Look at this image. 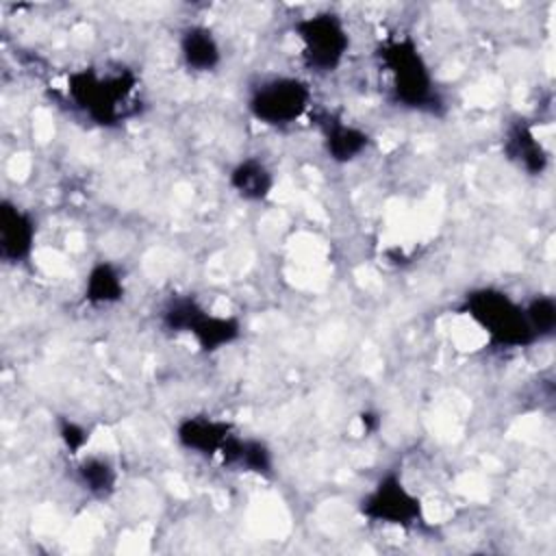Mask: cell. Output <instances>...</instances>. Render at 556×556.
<instances>
[{"label": "cell", "mask_w": 556, "mask_h": 556, "mask_svg": "<svg viewBox=\"0 0 556 556\" xmlns=\"http://www.w3.org/2000/svg\"><path fill=\"white\" fill-rule=\"evenodd\" d=\"M76 480L89 495L106 500L117 486V469L109 458L85 456L76 467Z\"/></svg>", "instance_id": "cell-16"}, {"label": "cell", "mask_w": 556, "mask_h": 556, "mask_svg": "<svg viewBox=\"0 0 556 556\" xmlns=\"http://www.w3.org/2000/svg\"><path fill=\"white\" fill-rule=\"evenodd\" d=\"M528 324L536 339H545L554 334L556 328V302L552 295H534L528 304H523Z\"/></svg>", "instance_id": "cell-17"}, {"label": "cell", "mask_w": 556, "mask_h": 556, "mask_svg": "<svg viewBox=\"0 0 556 556\" xmlns=\"http://www.w3.org/2000/svg\"><path fill=\"white\" fill-rule=\"evenodd\" d=\"M180 61L189 72L208 74L222 63V46L215 33L204 24L187 26L178 37Z\"/></svg>", "instance_id": "cell-11"}, {"label": "cell", "mask_w": 556, "mask_h": 556, "mask_svg": "<svg viewBox=\"0 0 556 556\" xmlns=\"http://www.w3.org/2000/svg\"><path fill=\"white\" fill-rule=\"evenodd\" d=\"M65 93L98 126H119L137 113L139 78L128 67H83L67 76Z\"/></svg>", "instance_id": "cell-1"}, {"label": "cell", "mask_w": 556, "mask_h": 556, "mask_svg": "<svg viewBox=\"0 0 556 556\" xmlns=\"http://www.w3.org/2000/svg\"><path fill=\"white\" fill-rule=\"evenodd\" d=\"M361 515L371 523L413 528L424 521L421 497L406 486L402 476L391 469L382 473L358 504Z\"/></svg>", "instance_id": "cell-7"}, {"label": "cell", "mask_w": 556, "mask_h": 556, "mask_svg": "<svg viewBox=\"0 0 556 556\" xmlns=\"http://www.w3.org/2000/svg\"><path fill=\"white\" fill-rule=\"evenodd\" d=\"M460 311L486 334L489 343L504 350L536 343L523 304L502 289L480 287L463 295Z\"/></svg>", "instance_id": "cell-3"}, {"label": "cell", "mask_w": 556, "mask_h": 556, "mask_svg": "<svg viewBox=\"0 0 556 556\" xmlns=\"http://www.w3.org/2000/svg\"><path fill=\"white\" fill-rule=\"evenodd\" d=\"M37 222L33 213L11 198L0 202V258L9 265L26 263L35 250Z\"/></svg>", "instance_id": "cell-8"}, {"label": "cell", "mask_w": 556, "mask_h": 556, "mask_svg": "<svg viewBox=\"0 0 556 556\" xmlns=\"http://www.w3.org/2000/svg\"><path fill=\"white\" fill-rule=\"evenodd\" d=\"M293 33L304 67L317 76L334 74L350 52V30L334 11H317L295 20Z\"/></svg>", "instance_id": "cell-5"}, {"label": "cell", "mask_w": 556, "mask_h": 556, "mask_svg": "<svg viewBox=\"0 0 556 556\" xmlns=\"http://www.w3.org/2000/svg\"><path fill=\"white\" fill-rule=\"evenodd\" d=\"M321 143L330 161L345 165L367 152V148L371 146V137L361 126L328 115L321 119Z\"/></svg>", "instance_id": "cell-10"}, {"label": "cell", "mask_w": 556, "mask_h": 556, "mask_svg": "<svg viewBox=\"0 0 556 556\" xmlns=\"http://www.w3.org/2000/svg\"><path fill=\"white\" fill-rule=\"evenodd\" d=\"M313 104L311 85L298 76H269L248 96V113L271 128H287L304 117Z\"/></svg>", "instance_id": "cell-6"}, {"label": "cell", "mask_w": 556, "mask_h": 556, "mask_svg": "<svg viewBox=\"0 0 556 556\" xmlns=\"http://www.w3.org/2000/svg\"><path fill=\"white\" fill-rule=\"evenodd\" d=\"M228 185L241 200L261 202L271 195L276 178L263 159L245 156L230 169Z\"/></svg>", "instance_id": "cell-14"}, {"label": "cell", "mask_w": 556, "mask_h": 556, "mask_svg": "<svg viewBox=\"0 0 556 556\" xmlns=\"http://www.w3.org/2000/svg\"><path fill=\"white\" fill-rule=\"evenodd\" d=\"M232 434V424L213 415H187L176 426L178 445L202 458H219Z\"/></svg>", "instance_id": "cell-9"}, {"label": "cell", "mask_w": 556, "mask_h": 556, "mask_svg": "<svg viewBox=\"0 0 556 556\" xmlns=\"http://www.w3.org/2000/svg\"><path fill=\"white\" fill-rule=\"evenodd\" d=\"M159 324L167 332L189 334L204 354L235 343L243 332L235 315H217L193 295H172L159 311Z\"/></svg>", "instance_id": "cell-4"}, {"label": "cell", "mask_w": 556, "mask_h": 556, "mask_svg": "<svg viewBox=\"0 0 556 556\" xmlns=\"http://www.w3.org/2000/svg\"><path fill=\"white\" fill-rule=\"evenodd\" d=\"M219 458L226 467H235L239 471L254 473L261 478H269L276 471L271 447L261 439L241 437L237 432L230 437V441L222 450Z\"/></svg>", "instance_id": "cell-12"}, {"label": "cell", "mask_w": 556, "mask_h": 556, "mask_svg": "<svg viewBox=\"0 0 556 556\" xmlns=\"http://www.w3.org/2000/svg\"><path fill=\"white\" fill-rule=\"evenodd\" d=\"M378 67L387 76V96L395 106L437 113L443 106L434 74L410 35H395L376 48Z\"/></svg>", "instance_id": "cell-2"}, {"label": "cell", "mask_w": 556, "mask_h": 556, "mask_svg": "<svg viewBox=\"0 0 556 556\" xmlns=\"http://www.w3.org/2000/svg\"><path fill=\"white\" fill-rule=\"evenodd\" d=\"M126 285L117 265L111 261H98L89 267L83 287V300L89 306H113L124 300Z\"/></svg>", "instance_id": "cell-15"}, {"label": "cell", "mask_w": 556, "mask_h": 556, "mask_svg": "<svg viewBox=\"0 0 556 556\" xmlns=\"http://www.w3.org/2000/svg\"><path fill=\"white\" fill-rule=\"evenodd\" d=\"M59 439L67 447V452L80 454L89 441V432L83 424H78L70 417H63V419H59Z\"/></svg>", "instance_id": "cell-18"}, {"label": "cell", "mask_w": 556, "mask_h": 556, "mask_svg": "<svg viewBox=\"0 0 556 556\" xmlns=\"http://www.w3.org/2000/svg\"><path fill=\"white\" fill-rule=\"evenodd\" d=\"M504 154L528 176H541L547 167V152L528 122H515L504 137Z\"/></svg>", "instance_id": "cell-13"}]
</instances>
